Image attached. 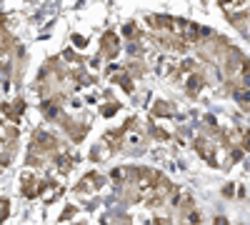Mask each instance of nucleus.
Masks as SVG:
<instances>
[{
    "label": "nucleus",
    "mask_w": 250,
    "mask_h": 225,
    "mask_svg": "<svg viewBox=\"0 0 250 225\" xmlns=\"http://www.w3.org/2000/svg\"><path fill=\"white\" fill-rule=\"evenodd\" d=\"M58 148L55 135L45 133V130H35L30 138V155H28V165H40L43 163V155H48L50 150Z\"/></svg>",
    "instance_id": "obj_1"
},
{
    "label": "nucleus",
    "mask_w": 250,
    "mask_h": 225,
    "mask_svg": "<svg viewBox=\"0 0 250 225\" xmlns=\"http://www.w3.org/2000/svg\"><path fill=\"white\" fill-rule=\"evenodd\" d=\"M45 185L48 183H38L33 173H25V178H23V195L25 198H35L40 190H45Z\"/></svg>",
    "instance_id": "obj_2"
},
{
    "label": "nucleus",
    "mask_w": 250,
    "mask_h": 225,
    "mask_svg": "<svg viewBox=\"0 0 250 225\" xmlns=\"http://www.w3.org/2000/svg\"><path fill=\"white\" fill-rule=\"evenodd\" d=\"M103 55L105 58H115L118 55V38L113 33H108L105 38H103Z\"/></svg>",
    "instance_id": "obj_3"
},
{
    "label": "nucleus",
    "mask_w": 250,
    "mask_h": 225,
    "mask_svg": "<svg viewBox=\"0 0 250 225\" xmlns=\"http://www.w3.org/2000/svg\"><path fill=\"white\" fill-rule=\"evenodd\" d=\"M203 83H205L203 73H190V80H188V93H190V95H198L200 88H203Z\"/></svg>",
    "instance_id": "obj_4"
},
{
    "label": "nucleus",
    "mask_w": 250,
    "mask_h": 225,
    "mask_svg": "<svg viewBox=\"0 0 250 225\" xmlns=\"http://www.w3.org/2000/svg\"><path fill=\"white\" fill-rule=\"evenodd\" d=\"M105 143L110 145V153L120 150V145H123V130H110V133L105 135Z\"/></svg>",
    "instance_id": "obj_5"
},
{
    "label": "nucleus",
    "mask_w": 250,
    "mask_h": 225,
    "mask_svg": "<svg viewBox=\"0 0 250 225\" xmlns=\"http://www.w3.org/2000/svg\"><path fill=\"white\" fill-rule=\"evenodd\" d=\"M150 113H153V115H163V118H165V115H170V113H173V105H170V103H165V100H158V103L150 108Z\"/></svg>",
    "instance_id": "obj_6"
},
{
    "label": "nucleus",
    "mask_w": 250,
    "mask_h": 225,
    "mask_svg": "<svg viewBox=\"0 0 250 225\" xmlns=\"http://www.w3.org/2000/svg\"><path fill=\"white\" fill-rule=\"evenodd\" d=\"M55 163H58V170L60 173H68L73 168V158L70 155H55Z\"/></svg>",
    "instance_id": "obj_7"
},
{
    "label": "nucleus",
    "mask_w": 250,
    "mask_h": 225,
    "mask_svg": "<svg viewBox=\"0 0 250 225\" xmlns=\"http://www.w3.org/2000/svg\"><path fill=\"white\" fill-rule=\"evenodd\" d=\"M65 128L73 130V140H75V143L83 140V135H85V130H88L85 125H75V123H68V120H65Z\"/></svg>",
    "instance_id": "obj_8"
},
{
    "label": "nucleus",
    "mask_w": 250,
    "mask_h": 225,
    "mask_svg": "<svg viewBox=\"0 0 250 225\" xmlns=\"http://www.w3.org/2000/svg\"><path fill=\"white\" fill-rule=\"evenodd\" d=\"M43 115L50 118V120H58V118H60V110H58L55 103H45V105H43Z\"/></svg>",
    "instance_id": "obj_9"
},
{
    "label": "nucleus",
    "mask_w": 250,
    "mask_h": 225,
    "mask_svg": "<svg viewBox=\"0 0 250 225\" xmlns=\"http://www.w3.org/2000/svg\"><path fill=\"white\" fill-rule=\"evenodd\" d=\"M8 213H10V203L5 200V198H0V225L5 223V218H8Z\"/></svg>",
    "instance_id": "obj_10"
},
{
    "label": "nucleus",
    "mask_w": 250,
    "mask_h": 225,
    "mask_svg": "<svg viewBox=\"0 0 250 225\" xmlns=\"http://www.w3.org/2000/svg\"><path fill=\"white\" fill-rule=\"evenodd\" d=\"M113 80H115V83H120V85H123L125 90H128V93H133V80H130V78H125V75H115Z\"/></svg>",
    "instance_id": "obj_11"
},
{
    "label": "nucleus",
    "mask_w": 250,
    "mask_h": 225,
    "mask_svg": "<svg viewBox=\"0 0 250 225\" xmlns=\"http://www.w3.org/2000/svg\"><path fill=\"white\" fill-rule=\"evenodd\" d=\"M123 33H125V38H130V40H135L138 38V30H135V23H128L123 28Z\"/></svg>",
    "instance_id": "obj_12"
},
{
    "label": "nucleus",
    "mask_w": 250,
    "mask_h": 225,
    "mask_svg": "<svg viewBox=\"0 0 250 225\" xmlns=\"http://www.w3.org/2000/svg\"><path fill=\"white\" fill-rule=\"evenodd\" d=\"M115 110H120V105H118V103H110V105H105V108H103V115H105V118H110V115H115Z\"/></svg>",
    "instance_id": "obj_13"
},
{
    "label": "nucleus",
    "mask_w": 250,
    "mask_h": 225,
    "mask_svg": "<svg viewBox=\"0 0 250 225\" xmlns=\"http://www.w3.org/2000/svg\"><path fill=\"white\" fill-rule=\"evenodd\" d=\"M75 213H78V210H75V208H73V205H68V208H65V210H62V215H60V220H68V218H73V215H75Z\"/></svg>",
    "instance_id": "obj_14"
},
{
    "label": "nucleus",
    "mask_w": 250,
    "mask_h": 225,
    "mask_svg": "<svg viewBox=\"0 0 250 225\" xmlns=\"http://www.w3.org/2000/svg\"><path fill=\"white\" fill-rule=\"evenodd\" d=\"M153 135H155L158 140H168V133H165V130H160V128H155V130H153Z\"/></svg>",
    "instance_id": "obj_15"
},
{
    "label": "nucleus",
    "mask_w": 250,
    "mask_h": 225,
    "mask_svg": "<svg viewBox=\"0 0 250 225\" xmlns=\"http://www.w3.org/2000/svg\"><path fill=\"white\" fill-rule=\"evenodd\" d=\"M243 148H245V150H250V133L243 138Z\"/></svg>",
    "instance_id": "obj_16"
},
{
    "label": "nucleus",
    "mask_w": 250,
    "mask_h": 225,
    "mask_svg": "<svg viewBox=\"0 0 250 225\" xmlns=\"http://www.w3.org/2000/svg\"><path fill=\"white\" fill-rule=\"evenodd\" d=\"M73 40H75V45H85V38H80V35H75Z\"/></svg>",
    "instance_id": "obj_17"
},
{
    "label": "nucleus",
    "mask_w": 250,
    "mask_h": 225,
    "mask_svg": "<svg viewBox=\"0 0 250 225\" xmlns=\"http://www.w3.org/2000/svg\"><path fill=\"white\" fill-rule=\"evenodd\" d=\"M223 195H228V198H230V195H233V185H225V190H223Z\"/></svg>",
    "instance_id": "obj_18"
},
{
    "label": "nucleus",
    "mask_w": 250,
    "mask_h": 225,
    "mask_svg": "<svg viewBox=\"0 0 250 225\" xmlns=\"http://www.w3.org/2000/svg\"><path fill=\"white\" fill-rule=\"evenodd\" d=\"M215 225H228V220H225V218L220 215V218H215Z\"/></svg>",
    "instance_id": "obj_19"
},
{
    "label": "nucleus",
    "mask_w": 250,
    "mask_h": 225,
    "mask_svg": "<svg viewBox=\"0 0 250 225\" xmlns=\"http://www.w3.org/2000/svg\"><path fill=\"white\" fill-rule=\"evenodd\" d=\"M218 3H220V5H228V3H230V0H218Z\"/></svg>",
    "instance_id": "obj_20"
}]
</instances>
